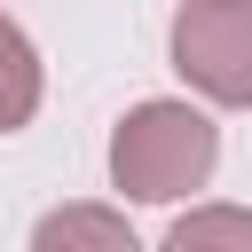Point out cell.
I'll return each mask as SVG.
<instances>
[{
	"instance_id": "obj_1",
	"label": "cell",
	"mask_w": 252,
	"mask_h": 252,
	"mask_svg": "<svg viewBox=\"0 0 252 252\" xmlns=\"http://www.w3.org/2000/svg\"><path fill=\"white\" fill-rule=\"evenodd\" d=\"M220 165V126L197 110V102H134L110 134V189L134 197V205H173L189 189H205Z\"/></svg>"
},
{
	"instance_id": "obj_2",
	"label": "cell",
	"mask_w": 252,
	"mask_h": 252,
	"mask_svg": "<svg viewBox=\"0 0 252 252\" xmlns=\"http://www.w3.org/2000/svg\"><path fill=\"white\" fill-rule=\"evenodd\" d=\"M165 47L205 102L252 110V0H181Z\"/></svg>"
},
{
	"instance_id": "obj_3",
	"label": "cell",
	"mask_w": 252,
	"mask_h": 252,
	"mask_svg": "<svg viewBox=\"0 0 252 252\" xmlns=\"http://www.w3.org/2000/svg\"><path fill=\"white\" fill-rule=\"evenodd\" d=\"M32 252H142L118 205H55L32 228Z\"/></svg>"
},
{
	"instance_id": "obj_4",
	"label": "cell",
	"mask_w": 252,
	"mask_h": 252,
	"mask_svg": "<svg viewBox=\"0 0 252 252\" xmlns=\"http://www.w3.org/2000/svg\"><path fill=\"white\" fill-rule=\"evenodd\" d=\"M39 94H47V71H39V47L24 39V24H16V16H0V134L32 126Z\"/></svg>"
},
{
	"instance_id": "obj_5",
	"label": "cell",
	"mask_w": 252,
	"mask_h": 252,
	"mask_svg": "<svg viewBox=\"0 0 252 252\" xmlns=\"http://www.w3.org/2000/svg\"><path fill=\"white\" fill-rule=\"evenodd\" d=\"M158 252H252V205H189Z\"/></svg>"
}]
</instances>
